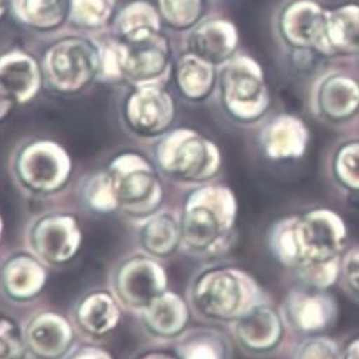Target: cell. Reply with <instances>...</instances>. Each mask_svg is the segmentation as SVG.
<instances>
[{
    "instance_id": "obj_1",
    "label": "cell",
    "mask_w": 359,
    "mask_h": 359,
    "mask_svg": "<svg viewBox=\"0 0 359 359\" xmlns=\"http://www.w3.org/2000/svg\"><path fill=\"white\" fill-rule=\"evenodd\" d=\"M237 217L238 202L230 187L210 182L191 189L181 208V252L202 262L223 257L236 243Z\"/></svg>"
},
{
    "instance_id": "obj_2",
    "label": "cell",
    "mask_w": 359,
    "mask_h": 359,
    "mask_svg": "<svg viewBox=\"0 0 359 359\" xmlns=\"http://www.w3.org/2000/svg\"><path fill=\"white\" fill-rule=\"evenodd\" d=\"M266 298L267 294L252 274L222 264L201 269L187 290L192 316L206 324L227 327Z\"/></svg>"
},
{
    "instance_id": "obj_3",
    "label": "cell",
    "mask_w": 359,
    "mask_h": 359,
    "mask_svg": "<svg viewBox=\"0 0 359 359\" xmlns=\"http://www.w3.org/2000/svg\"><path fill=\"white\" fill-rule=\"evenodd\" d=\"M154 162L162 177L194 189L215 181L223 156L212 140L191 128H177L158 140Z\"/></svg>"
},
{
    "instance_id": "obj_4",
    "label": "cell",
    "mask_w": 359,
    "mask_h": 359,
    "mask_svg": "<svg viewBox=\"0 0 359 359\" xmlns=\"http://www.w3.org/2000/svg\"><path fill=\"white\" fill-rule=\"evenodd\" d=\"M111 177L118 213L138 223L159 210L165 189L155 165L135 152L116 155L105 169Z\"/></svg>"
},
{
    "instance_id": "obj_5",
    "label": "cell",
    "mask_w": 359,
    "mask_h": 359,
    "mask_svg": "<svg viewBox=\"0 0 359 359\" xmlns=\"http://www.w3.org/2000/svg\"><path fill=\"white\" fill-rule=\"evenodd\" d=\"M11 173L16 187L25 195L48 198L69 185L73 161L66 148L58 142L33 140L12 155Z\"/></svg>"
},
{
    "instance_id": "obj_6",
    "label": "cell",
    "mask_w": 359,
    "mask_h": 359,
    "mask_svg": "<svg viewBox=\"0 0 359 359\" xmlns=\"http://www.w3.org/2000/svg\"><path fill=\"white\" fill-rule=\"evenodd\" d=\"M220 101L230 118L241 124L262 119L270 107V93L262 66L250 55H233L219 72Z\"/></svg>"
},
{
    "instance_id": "obj_7",
    "label": "cell",
    "mask_w": 359,
    "mask_h": 359,
    "mask_svg": "<svg viewBox=\"0 0 359 359\" xmlns=\"http://www.w3.org/2000/svg\"><path fill=\"white\" fill-rule=\"evenodd\" d=\"M108 290L124 311L138 317L155 298L169 290L168 271L163 262L135 250L111 267Z\"/></svg>"
},
{
    "instance_id": "obj_8",
    "label": "cell",
    "mask_w": 359,
    "mask_h": 359,
    "mask_svg": "<svg viewBox=\"0 0 359 359\" xmlns=\"http://www.w3.org/2000/svg\"><path fill=\"white\" fill-rule=\"evenodd\" d=\"M83 248L79 217L67 210H47L33 216L25 229V249L48 269L70 264Z\"/></svg>"
},
{
    "instance_id": "obj_9",
    "label": "cell",
    "mask_w": 359,
    "mask_h": 359,
    "mask_svg": "<svg viewBox=\"0 0 359 359\" xmlns=\"http://www.w3.org/2000/svg\"><path fill=\"white\" fill-rule=\"evenodd\" d=\"M295 236L300 255L298 264L338 260L346 252L348 226L330 208H314L295 215Z\"/></svg>"
},
{
    "instance_id": "obj_10",
    "label": "cell",
    "mask_w": 359,
    "mask_h": 359,
    "mask_svg": "<svg viewBox=\"0 0 359 359\" xmlns=\"http://www.w3.org/2000/svg\"><path fill=\"white\" fill-rule=\"evenodd\" d=\"M44 73L60 93L81 91L100 73V50L81 37L60 40L46 51Z\"/></svg>"
},
{
    "instance_id": "obj_11",
    "label": "cell",
    "mask_w": 359,
    "mask_h": 359,
    "mask_svg": "<svg viewBox=\"0 0 359 359\" xmlns=\"http://www.w3.org/2000/svg\"><path fill=\"white\" fill-rule=\"evenodd\" d=\"M287 330L280 309L269 297L229 325L234 344L255 358L276 353L285 341Z\"/></svg>"
},
{
    "instance_id": "obj_12",
    "label": "cell",
    "mask_w": 359,
    "mask_h": 359,
    "mask_svg": "<svg viewBox=\"0 0 359 359\" xmlns=\"http://www.w3.org/2000/svg\"><path fill=\"white\" fill-rule=\"evenodd\" d=\"M278 309L287 328L298 335L323 334L338 318V303L328 290L302 284L287 291Z\"/></svg>"
},
{
    "instance_id": "obj_13",
    "label": "cell",
    "mask_w": 359,
    "mask_h": 359,
    "mask_svg": "<svg viewBox=\"0 0 359 359\" xmlns=\"http://www.w3.org/2000/svg\"><path fill=\"white\" fill-rule=\"evenodd\" d=\"M29 359H66L77 346V330L62 313L40 309L22 324Z\"/></svg>"
},
{
    "instance_id": "obj_14",
    "label": "cell",
    "mask_w": 359,
    "mask_h": 359,
    "mask_svg": "<svg viewBox=\"0 0 359 359\" xmlns=\"http://www.w3.org/2000/svg\"><path fill=\"white\" fill-rule=\"evenodd\" d=\"M173 119V98L156 84L138 86L126 100L124 121L138 138H162L170 131Z\"/></svg>"
},
{
    "instance_id": "obj_15",
    "label": "cell",
    "mask_w": 359,
    "mask_h": 359,
    "mask_svg": "<svg viewBox=\"0 0 359 359\" xmlns=\"http://www.w3.org/2000/svg\"><path fill=\"white\" fill-rule=\"evenodd\" d=\"M121 79L138 86L156 84L170 65L168 40L161 33L134 40H121L115 44Z\"/></svg>"
},
{
    "instance_id": "obj_16",
    "label": "cell",
    "mask_w": 359,
    "mask_h": 359,
    "mask_svg": "<svg viewBox=\"0 0 359 359\" xmlns=\"http://www.w3.org/2000/svg\"><path fill=\"white\" fill-rule=\"evenodd\" d=\"M47 281L48 267L27 249L9 252L0 259V295L15 306L37 300Z\"/></svg>"
},
{
    "instance_id": "obj_17",
    "label": "cell",
    "mask_w": 359,
    "mask_h": 359,
    "mask_svg": "<svg viewBox=\"0 0 359 359\" xmlns=\"http://www.w3.org/2000/svg\"><path fill=\"white\" fill-rule=\"evenodd\" d=\"M278 26L288 44L331 55L327 41V11L314 0H292L281 11Z\"/></svg>"
},
{
    "instance_id": "obj_18",
    "label": "cell",
    "mask_w": 359,
    "mask_h": 359,
    "mask_svg": "<svg viewBox=\"0 0 359 359\" xmlns=\"http://www.w3.org/2000/svg\"><path fill=\"white\" fill-rule=\"evenodd\" d=\"M192 310L187 297L176 291L166 290L149 304L138 320L144 332L156 342H175L188 328Z\"/></svg>"
},
{
    "instance_id": "obj_19",
    "label": "cell",
    "mask_w": 359,
    "mask_h": 359,
    "mask_svg": "<svg viewBox=\"0 0 359 359\" xmlns=\"http://www.w3.org/2000/svg\"><path fill=\"white\" fill-rule=\"evenodd\" d=\"M259 144L269 161H297L307 152L310 131L302 118L292 114H280L262 128Z\"/></svg>"
},
{
    "instance_id": "obj_20",
    "label": "cell",
    "mask_w": 359,
    "mask_h": 359,
    "mask_svg": "<svg viewBox=\"0 0 359 359\" xmlns=\"http://www.w3.org/2000/svg\"><path fill=\"white\" fill-rule=\"evenodd\" d=\"M123 311L109 290L95 288L81 295L70 318L77 334L93 341L111 335L121 323Z\"/></svg>"
},
{
    "instance_id": "obj_21",
    "label": "cell",
    "mask_w": 359,
    "mask_h": 359,
    "mask_svg": "<svg viewBox=\"0 0 359 359\" xmlns=\"http://www.w3.org/2000/svg\"><path fill=\"white\" fill-rule=\"evenodd\" d=\"M138 250L165 262L181 252L182 222L181 209L161 208L135 223Z\"/></svg>"
},
{
    "instance_id": "obj_22",
    "label": "cell",
    "mask_w": 359,
    "mask_h": 359,
    "mask_svg": "<svg viewBox=\"0 0 359 359\" xmlns=\"http://www.w3.org/2000/svg\"><path fill=\"white\" fill-rule=\"evenodd\" d=\"M313 108L325 121H346L359 109V83L341 73L325 76L314 90Z\"/></svg>"
},
{
    "instance_id": "obj_23",
    "label": "cell",
    "mask_w": 359,
    "mask_h": 359,
    "mask_svg": "<svg viewBox=\"0 0 359 359\" xmlns=\"http://www.w3.org/2000/svg\"><path fill=\"white\" fill-rule=\"evenodd\" d=\"M237 43V29L231 22L209 19L194 27L188 39V50L213 66H222L233 57Z\"/></svg>"
},
{
    "instance_id": "obj_24",
    "label": "cell",
    "mask_w": 359,
    "mask_h": 359,
    "mask_svg": "<svg viewBox=\"0 0 359 359\" xmlns=\"http://www.w3.org/2000/svg\"><path fill=\"white\" fill-rule=\"evenodd\" d=\"M41 84V70L36 60L23 51L0 55V86L18 104L29 102Z\"/></svg>"
},
{
    "instance_id": "obj_25",
    "label": "cell",
    "mask_w": 359,
    "mask_h": 359,
    "mask_svg": "<svg viewBox=\"0 0 359 359\" xmlns=\"http://www.w3.org/2000/svg\"><path fill=\"white\" fill-rule=\"evenodd\" d=\"M173 345L179 359H231L233 356L231 338L212 325L188 328Z\"/></svg>"
},
{
    "instance_id": "obj_26",
    "label": "cell",
    "mask_w": 359,
    "mask_h": 359,
    "mask_svg": "<svg viewBox=\"0 0 359 359\" xmlns=\"http://www.w3.org/2000/svg\"><path fill=\"white\" fill-rule=\"evenodd\" d=\"M327 41L331 55L359 53V5L327 11Z\"/></svg>"
},
{
    "instance_id": "obj_27",
    "label": "cell",
    "mask_w": 359,
    "mask_h": 359,
    "mask_svg": "<svg viewBox=\"0 0 359 359\" xmlns=\"http://www.w3.org/2000/svg\"><path fill=\"white\" fill-rule=\"evenodd\" d=\"M216 83L215 66L188 53L176 66V84L189 101H202L213 90Z\"/></svg>"
},
{
    "instance_id": "obj_28",
    "label": "cell",
    "mask_w": 359,
    "mask_h": 359,
    "mask_svg": "<svg viewBox=\"0 0 359 359\" xmlns=\"http://www.w3.org/2000/svg\"><path fill=\"white\" fill-rule=\"evenodd\" d=\"M13 11L23 25L48 32L70 18V0H13Z\"/></svg>"
},
{
    "instance_id": "obj_29",
    "label": "cell",
    "mask_w": 359,
    "mask_h": 359,
    "mask_svg": "<svg viewBox=\"0 0 359 359\" xmlns=\"http://www.w3.org/2000/svg\"><path fill=\"white\" fill-rule=\"evenodd\" d=\"M161 13L145 0H135L118 15L116 33L121 40H134L161 32Z\"/></svg>"
},
{
    "instance_id": "obj_30",
    "label": "cell",
    "mask_w": 359,
    "mask_h": 359,
    "mask_svg": "<svg viewBox=\"0 0 359 359\" xmlns=\"http://www.w3.org/2000/svg\"><path fill=\"white\" fill-rule=\"evenodd\" d=\"M77 195L81 205L95 215H111L118 212L111 177L107 170L87 175L80 181Z\"/></svg>"
},
{
    "instance_id": "obj_31",
    "label": "cell",
    "mask_w": 359,
    "mask_h": 359,
    "mask_svg": "<svg viewBox=\"0 0 359 359\" xmlns=\"http://www.w3.org/2000/svg\"><path fill=\"white\" fill-rule=\"evenodd\" d=\"M267 248L271 256L285 269L292 270L298 262L297 236H295V215L276 220L267 230Z\"/></svg>"
},
{
    "instance_id": "obj_32",
    "label": "cell",
    "mask_w": 359,
    "mask_h": 359,
    "mask_svg": "<svg viewBox=\"0 0 359 359\" xmlns=\"http://www.w3.org/2000/svg\"><path fill=\"white\" fill-rule=\"evenodd\" d=\"M331 176L344 191L359 194V140H349L337 147L331 158Z\"/></svg>"
},
{
    "instance_id": "obj_33",
    "label": "cell",
    "mask_w": 359,
    "mask_h": 359,
    "mask_svg": "<svg viewBox=\"0 0 359 359\" xmlns=\"http://www.w3.org/2000/svg\"><path fill=\"white\" fill-rule=\"evenodd\" d=\"M341 260H331L323 263H302L292 271L298 284L316 290H330L339 283Z\"/></svg>"
},
{
    "instance_id": "obj_34",
    "label": "cell",
    "mask_w": 359,
    "mask_h": 359,
    "mask_svg": "<svg viewBox=\"0 0 359 359\" xmlns=\"http://www.w3.org/2000/svg\"><path fill=\"white\" fill-rule=\"evenodd\" d=\"M290 359H342V346L324 334L302 335L292 344Z\"/></svg>"
},
{
    "instance_id": "obj_35",
    "label": "cell",
    "mask_w": 359,
    "mask_h": 359,
    "mask_svg": "<svg viewBox=\"0 0 359 359\" xmlns=\"http://www.w3.org/2000/svg\"><path fill=\"white\" fill-rule=\"evenodd\" d=\"M115 9V0H70V19L84 29L107 25Z\"/></svg>"
},
{
    "instance_id": "obj_36",
    "label": "cell",
    "mask_w": 359,
    "mask_h": 359,
    "mask_svg": "<svg viewBox=\"0 0 359 359\" xmlns=\"http://www.w3.org/2000/svg\"><path fill=\"white\" fill-rule=\"evenodd\" d=\"M161 18L173 29L195 27L203 12V0H159Z\"/></svg>"
},
{
    "instance_id": "obj_37",
    "label": "cell",
    "mask_w": 359,
    "mask_h": 359,
    "mask_svg": "<svg viewBox=\"0 0 359 359\" xmlns=\"http://www.w3.org/2000/svg\"><path fill=\"white\" fill-rule=\"evenodd\" d=\"M27 351L22 324L0 317V359H26Z\"/></svg>"
},
{
    "instance_id": "obj_38",
    "label": "cell",
    "mask_w": 359,
    "mask_h": 359,
    "mask_svg": "<svg viewBox=\"0 0 359 359\" xmlns=\"http://www.w3.org/2000/svg\"><path fill=\"white\" fill-rule=\"evenodd\" d=\"M339 284L346 294L359 300V246L344 253L341 260Z\"/></svg>"
},
{
    "instance_id": "obj_39",
    "label": "cell",
    "mask_w": 359,
    "mask_h": 359,
    "mask_svg": "<svg viewBox=\"0 0 359 359\" xmlns=\"http://www.w3.org/2000/svg\"><path fill=\"white\" fill-rule=\"evenodd\" d=\"M66 359H114V356L104 348L97 345H80Z\"/></svg>"
},
{
    "instance_id": "obj_40",
    "label": "cell",
    "mask_w": 359,
    "mask_h": 359,
    "mask_svg": "<svg viewBox=\"0 0 359 359\" xmlns=\"http://www.w3.org/2000/svg\"><path fill=\"white\" fill-rule=\"evenodd\" d=\"M15 104V100L8 94V91L2 86H0V123H4L11 115Z\"/></svg>"
},
{
    "instance_id": "obj_41",
    "label": "cell",
    "mask_w": 359,
    "mask_h": 359,
    "mask_svg": "<svg viewBox=\"0 0 359 359\" xmlns=\"http://www.w3.org/2000/svg\"><path fill=\"white\" fill-rule=\"evenodd\" d=\"M342 359H359V335L352 337L342 346Z\"/></svg>"
},
{
    "instance_id": "obj_42",
    "label": "cell",
    "mask_w": 359,
    "mask_h": 359,
    "mask_svg": "<svg viewBox=\"0 0 359 359\" xmlns=\"http://www.w3.org/2000/svg\"><path fill=\"white\" fill-rule=\"evenodd\" d=\"M138 359H179L176 355L162 352V351H148L138 356Z\"/></svg>"
},
{
    "instance_id": "obj_43",
    "label": "cell",
    "mask_w": 359,
    "mask_h": 359,
    "mask_svg": "<svg viewBox=\"0 0 359 359\" xmlns=\"http://www.w3.org/2000/svg\"><path fill=\"white\" fill-rule=\"evenodd\" d=\"M6 5H8V0H0V19H2V16L5 15Z\"/></svg>"
},
{
    "instance_id": "obj_44",
    "label": "cell",
    "mask_w": 359,
    "mask_h": 359,
    "mask_svg": "<svg viewBox=\"0 0 359 359\" xmlns=\"http://www.w3.org/2000/svg\"><path fill=\"white\" fill-rule=\"evenodd\" d=\"M4 230H5V222L2 215H0V242H2V237H4Z\"/></svg>"
},
{
    "instance_id": "obj_45",
    "label": "cell",
    "mask_w": 359,
    "mask_h": 359,
    "mask_svg": "<svg viewBox=\"0 0 359 359\" xmlns=\"http://www.w3.org/2000/svg\"><path fill=\"white\" fill-rule=\"evenodd\" d=\"M358 54H359V53H358Z\"/></svg>"
}]
</instances>
